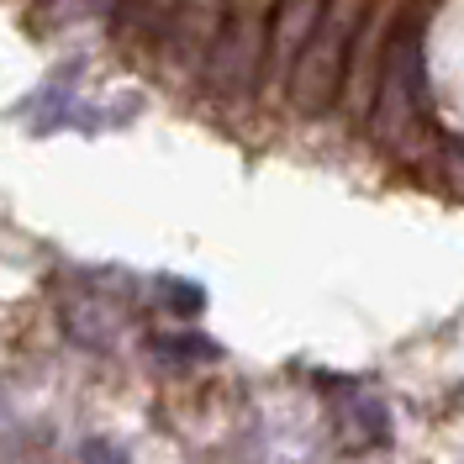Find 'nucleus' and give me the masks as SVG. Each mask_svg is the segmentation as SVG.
Returning <instances> with one entry per match:
<instances>
[{
	"label": "nucleus",
	"mask_w": 464,
	"mask_h": 464,
	"mask_svg": "<svg viewBox=\"0 0 464 464\" xmlns=\"http://www.w3.org/2000/svg\"><path fill=\"white\" fill-rule=\"evenodd\" d=\"M80 459H85V464H132L116 443H106V438H90L85 449H80Z\"/></svg>",
	"instance_id": "3"
},
{
	"label": "nucleus",
	"mask_w": 464,
	"mask_h": 464,
	"mask_svg": "<svg viewBox=\"0 0 464 464\" xmlns=\"http://www.w3.org/2000/svg\"><path fill=\"white\" fill-rule=\"evenodd\" d=\"M22 111H27V121L37 127V132H58V127H95V121H101V111H90L69 85H43Z\"/></svg>",
	"instance_id": "1"
},
{
	"label": "nucleus",
	"mask_w": 464,
	"mask_h": 464,
	"mask_svg": "<svg viewBox=\"0 0 464 464\" xmlns=\"http://www.w3.org/2000/svg\"><path fill=\"white\" fill-rule=\"evenodd\" d=\"M343 428H348L353 443H385V406H380L375 396H348Z\"/></svg>",
	"instance_id": "2"
}]
</instances>
